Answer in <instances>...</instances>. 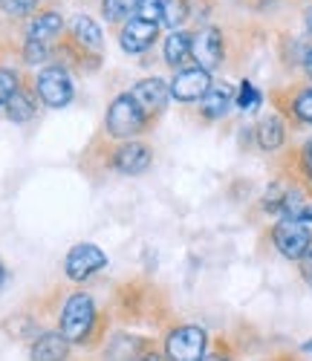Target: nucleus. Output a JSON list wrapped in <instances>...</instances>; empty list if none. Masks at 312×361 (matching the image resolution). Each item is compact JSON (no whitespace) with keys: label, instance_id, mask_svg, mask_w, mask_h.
<instances>
[{"label":"nucleus","instance_id":"nucleus-8","mask_svg":"<svg viewBox=\"0 0 312 361\" xmlns=\"http://www.w3.org/2000/svg\"><path fill=\"white\" fill-rule=\"evenodd\" d=\"M110 168L121 176H139L153 165V147L142 139H131V142H119L110 150Z\"/></svg>","mask_w":312,"mask_h":361},{"label":"nucleus","instance_id":"nucleus-31","mask_svg":"<svg viewBox=\"0 0 312 361\" xmlns=\"http://www.w3.org/2000/svg\"><path fill=\"white\" fill-rule=\"evenodd\" d=\"M301 278H304L306 286H312V249H309V255L301 260Z\"/></svg>","mask_w":312,"mask_h":361},{"label":"nucleus","instance_id":"nucleus-12","mask_svg":"<svg viewBox=\"0 0 312 361\" xmlns=\"http://www.w3.org/2000/svg\"><path fill=\"white\" fill-rule=\"evenodd\" d=\"M73 344L64 338V333L55 329H41V333L29 344V361H70L73 358Z\"/></svg>","mask_w":312,"mask_h":361},{"label":"nucleus","instance_id":"nucleus-11","mask_svg":"<svg viewBox=\"0 0 312 361\" xmlns=\"http://www.w3.org/2000/svg\"><path fill=\"white\" fill-rule=\"evenodd\" d=\"M131 96L139 102V107L148 113V116H160L168 102H171V81H165L162 75H148V78H139L133 87H131Z\"/></svg>","mask_w":312,"mask_h":361},{"label":"nucleus","instance_id":"nucleus-19","mask_svg":"<svg viewBox=\"0 0 312 361\" xmlns=\"http://www.w3.org/2000/svg\"><path fill=\"white\" fill-rule=\"evenodd\" d=\"M38 107H41V102H38V96H35V90L20 87L18 93L9 99V104H6L4 110H6V118H9V122H15V125H26V122H32V118H35Z\"/></svg>","mask_w":312,"mask_h":361},{"label":"nucleus","instance_id":"nucleus-6","mask_svg":"<svg viewBox=\"0 0 312 361\" xmlns=\"http://www.w3.org/2000/svg\"><path fill=\"white\" fill-rule=\"evenodd\" d=\"M107 269V255L96 243H76L64 257V278L70 283H87Z\"/></svg>","mask_w":312,"mask_h":361},{"label":"nucleus","instance_id":"nucleus-10","mask_svg":"<svg viewBox=\"0 0 312 361\" xmlns=\"http://www.w3.org/2000/svg\"><path fill=\"white\" fill-rule=\"evenodd\" d=\"M156 341L148 338V336H136V333H107L102 347H99V355L102 361H133L136 355H142L148 347H153Z\"/></svg>","mask_w":312,"mask_h":361},{"label":"nucleus","instance_id":"nucleus-17","mask_svg":"<svg viewBox=\"0 0 312 361\" xmlns=\"http://www.w3.org/2000/svg\"><path fill=\"white\" fill-rule=\"evenodd\" d=\"M70 35H73V44H76L81 52H99V49L104 47L102 26L92 20L90 15H76V18H73Z\"/></svg>","mask_w":312,"mask_h":361},{"label":"nucleus","instance_id":"nucleus-23","mask_svg":"<svg viewBox=\"0 0 312 361\" xmlns=\"http://www.w3.org/2000/svg\"><path fill=\"white\" fill-rule=\"evenodd\" d=\"M260 102H263V93L248 78H243L237 84V93H234V107L243 110V113H252V110L260 107Z\"/></svg>","mask_w":312,"mask_h":361},{"label":"nucleus","instance_id":"nucleus-22","mask_svg":"<svg viewBox=\"0 0 312 361\" xmlns=\"http://www.w3.org/2000/svg\"><path fill=\"white\" fill-rule=\"evenodd\" d=\"M188 15H191L188 0H162V23L171 29V32L174 29H182Z\"/></svg>","mask_w":312,"mask_h":361},{"label":"nucleus","instance_id":"nucleus-35","mask_svg":"<svg viewBox=\"0 0 312 361\" xmlns=\"http://www.w3.org/2000/svg\"><path fill=\"white\" fill-rule=\"evenodd\" d=\"M4 283H6V266L0 263V289H4Z\"/></svg>","mask_w":312,"mask_h":361},{"label":"nucleus","instance_id":"nucleus-34","mask_svg":"<svg viewBox=\"0 0 312 361\" xmlns=\"http://www.w3.org/2000/svg\"><path fill=\"white\" fill-rule=\"evenodd\" d=\"M304 23H306V32L312 35V6H306V12H304Z\"/></svg>","mask_w":312,"mask_h":361},{"label":"nucleus","instance_id":"nucleus-29","mask_svg":"<svg viewBox=\"0 0 312 361\" xmlns=\"http://www.w3.org/2000/svg\"><path fill=\"white\" fill-rule=\"evenodd\" d=\"M298 168H301L304 183L312 188V139H306L304 147L298 150Z\"/></svg>","mask_w":312,"mask_h":361},{"label":"nucleus","instance_id":"nucleus-1","mask_svg":"<svg viewBox=\"0 0 312 361\" xmlns=\"http://www.w3.org/2000/svg\"><path fill=\"white\" fill-rule=\"evenodd\" d=\"M58 329L73 347H102L104 315L90 292H73L58 310Z\"/></svg>","mask_w":312,"mask_h":361},{"label":"nucleus","instance_id":"nucleus-30","mask_svg":"<svg viewBox=\"0 0 312 361\" xmlns=\"http://www.w3.org/2000/svg\"><path fill=\"white\" fill-rule=\"evenodd\" d=\"M133 361H168V358H165L162 347H156V344H153V347H148V350H145L142 355H136Z\"/></svg>","mask_w":312,"mask_h":361},{"label":"nucleus","instance_id":"nucleus-4","mask_svg":"<svg viewBox=\"0 0 312 361\" xmlns=\"http://www.w3.org/2000/svg\"><path fill=\"white\" fill-rule=\"evenodd\" d=\"M35 96L44 107L49 110H64L76 99V78L67 67L61 64H47L35 73Z\"/></svg>","mask_w":312,"mask_h":361},{"label":"nucleus","instance_id":"nucleus-33","mask_svg":"<svg viewBox=\"0 0 312 361\" xmlns=\"http://www.w3.org/2000/svg\"><path fill=\"white\" fill-rule=\"evenodd\" d=\"M298 220H301V223H306V226H312V202H306V205L301 208V214H298Z\"/></svg>","mask_w":312,"mask_h":361},{"label":"nucleus","instance_id":"nucleus-27","mask_svg":"<svg viewBox=\"0 0 312 361\" xmlns=\"http://www.w3.org/2000/svg\"><path fill=\"white\" fill-rule=\"evenodd\" d=\"M136 18H139V20H148V23H156V26H162V0H139Z\"/></svg>","mask_w":312,"mask_h":361},{"label":"nucleus","instance_id":"nucleus-16","mask_svg":"<svg viewBox=\"0 0 312 361\" xmlns=\"http://www.w3.org/2000/svg\"><path fill=\"white\" fill-rule=\"evenodd\" d=\"M61 32H64V15L58 9H44V12H35L26 23V38L29 41H38V44H47L52 47Z\"/></svg>","mask_w":312,"mask_h":361},{"label":"nucleus","instance_id":"nucleus-5","mask_svg":"<svg viewBox=\"0 0 312 361\" xmlns=\"http://www.w3.org/2000/svg\"><path fill=\"white\" fill-rule=\"evenodd\" d=\"M269 240H272L275 252L292 263H301L312 249V231L301 220H287V217L275 220L269 228Z\"/></svg>","mask_w":312,"mask_h":361},{"label":"nucleus","instance_id":"nucleus-2","mask_svg":"<svg viewBox=\"0 0 312 361\" xmlns=\"http://www.w3.org/2000/svg\"><path fill=\"white\" fill-rule=\"evenodd\" d=\"M148 122H150V116L139 107V102L131 96V90H124V93H116L107 104L104 133L116 142H131L145 133Z\"/></svg>","mask_w":312,"mask_h":361},{"label":"nucleus","instance_id":"nucleus-20","mask_svg":"<svg viewBox=\"0 0 312 361\" xmlns=\"http://www.w3.org/2000/svg\"><path fill=\"white\" fill-rule=\"evenodd\" d=\"M139 0H102V15L107 23H128L136 18Z\"/></svg>","mask_w":312,"mask_h":361},{"label":"nucleus","instance_id":"nucleus-13","mask_svg":"<svg viewBox=\"0 0 312 361\" xmlns=\"http://www.w3.org/2000/svg\"><path fill=\"white\" fill-rule=\"evenodd\" d=\"M234 93L237 87L229 84V81H214L208 93L197 102L200 107V118H205V122H220V118H226L234 107Z\"/></svg>","mask_w":312,"mask_h":361},{"label":"nucleus","instance_id":"nucleus-32","mask_svg":"<svg viewBox=\"0 0 312 361\" xmlns=\"http://www.w3.org/2000/svg\"><path fill=\"white\" fill-rule=\"evenodd\" d=\"M301 67H304V75L312 81V47L304 52V58H301Z\"/></svg>","mask_w":312,"mask_h":361},{"label":"nucleus","instance_id":"nucleus-26","mask_svg":"<svg viewBox=\"0 0 312 361\" xmlns=\"http://www.w3.org/2000/svg\"><path fill=\"white\" fill-rule=\"evenodd\" d=\"M38 4L41 0H0V12H4L6 18H32L38 12Z\"/></svg>","mask_w":312,"mask_h":361},{"label":"nucleus","instance_id":"nucleus-36","mask_svg":"<svg viewBox=\"0 0 312 361\" xmlns=\"http://www.w3.org/2000/svg\"><path fill=\"white\" fill-rule=\"evenodd\" d=\"M301 353H309V355H312V338H309V341H304V344H301Z\"/></svg>","mask_w":312,"mask_h":361},{"label":"nucleus","instance_id":"nucleus-7","mask_svg":"<svg viewBox=\"0 0 312 361\" xmlns=\"http://www.w3.org/2000/svg\"><path fill=\"white\" fill-rule=\"evenodd\" d=\"M191 61L194 67L205 73H217L226 61V38L217 26H203L200 32H194L191 44Z\"/></svg>","mask_w":312,"mask_h":361},{"label":"nucleus","instance_id":"nucleus-15","mask_svg":"<svg viewBox=\"0 0 312 361\" xmlns=\"http://www.w3.org/2000/svg\"><path fill=\"white\" fill-rule=\"evenodd\" d=\"M287 136H289V125H287L284 113H266L255 128V142H258V147L263 150V154H275V150H280L287 145Z\"/></svg>","mask_w":312,"mask_h":361},{"label":"nucleus","instance_id":"nucleus-24","mask_svg":"<svg viewBox=\"0 0 312 361\" xmlns=\"http://www.w3.org/2000/svg\"><path fill=\"white\" fill-rule=\"evenodd\" d=\"M20 58H23V64L26 67H47V61L52 58V47H47V44H38V41H23V47H20Z\"/></svg>","mask_w":312,"mask_h":361},{"label":"nucleus","instance_id":"nucleus-9","mask_svg":"<svg viewBox=\"0 0 312 361\" xmlns=\"http://www.w3.org/2000/svg\"><path fill=\"white\" fill-rule=\"evenodd\" d=\"M211 84H214L211 73H205L200 67H182L171 78V99L179 104H197L211 90Z\"/></svg>","mask_w":312,"mask_h":361},{"label":"nucleus","instance_id":"nucleus-3","mask_svg":"<svg viewBox=\"0 0 312 361\" xmlns=\"http://www.w3.org/2000/svg\"><path fill=\"white\" fill-rule=\"evenodd\" d=\"M162 353L168 361H203L208 347H211V336L203 324H171L162 333Z\"/></svg>","mask_w":312,"mask_h":361},{"label":"nucleus","instance_id":"nucleus-25","mask_svg":"<svg viewBox=\"0 0 312 361\" xmlns=\"http://www.w3.org/2000/svg\"><path fill=\"white\" fill-rule=\"evenodd\" d=\"M20 87H23L20 73L15 67H4V64H0V107H6L9 99L18 93Z\"/></svg>","mask_w":312,"mask_h":361},{"label":"nucleus","instance_id":"nucleus-28","mask_svg":"<svg viewBox=\"0 0 312 361\" xmlns=\"http://www.w3.org/2000/svg\"><path fill=\"white\" fill-rule=\"evenodd\" d=\"M232 358H234V347L229 344V338H211V347L203 361H232Z\"/></svg>","mask_w":312,"mask_h":361},{"label":"nucleus","instance_id":"nucleus-18","mask_svg":"<svg viewBox=\"0 0 312 361\" xmlns=\"http://www.w3.org/2000/svg\"><path fill=\"white\" fill-rule=\"evenodd\" d=\"M191 44H194V32H188V29H174L162 41V61L174 70H182V64L191 58Z\"/></svg>","mask_w":312,"mask_h":361},{"label":"nucleus","instance_id":"nucleus-21","mask_svg":"<svg viewBox=\"0 0 312 361\" xmlns=\"http://www.w3.org/2000/svg\"><path fill=\"white\" fill-rule=\"evenodd\" d=\"M287 110H289V116L295 118L298 125H312V87L295 90Z\"/></svg>","mask_w":312,"mask_h":361},{"label":"nucleus","instance_id":"nucleus-14","mask_svg":"<svg viewBox=\"0 0 312 361\" xmlns=\"http://www.w3.org/2000/svg\"><path fill=\"white\" fill-rule=\"evenodd\" d=\"M156 38H160V26L148 23V20H139V18H131L128 23H121L119 47L128 55H142L156 44Z\"/></svg>","mask_w":312,"mask_h":361}]
</instances>
